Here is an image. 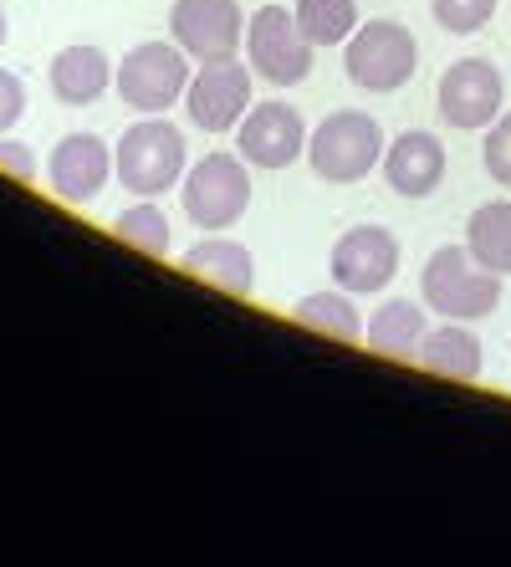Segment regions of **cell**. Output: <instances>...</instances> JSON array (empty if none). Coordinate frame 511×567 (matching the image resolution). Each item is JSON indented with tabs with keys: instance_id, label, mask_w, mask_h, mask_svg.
<instances>
[{
	"instance_id": "obj_1",
	"label": "cell",
	"mask_w": 511,
	"mask_h": 567,
	"mask_svg": "<svg viewBox=\"0 0 511 567\" xmlns=\"http://www.w3.org/2000/svg\"><path fill=\"white\" fill-rule=\"evenodd\" d=\"M184 164H190V148H184V133L174 123H164V113L133 123L129 133L113 148V169H119V185L139 199H159L170 195L174 185H184Z\"/></svg>"
},
{
	"instance_id": "obj_2",
	"label": "cell",
	"mask_w": 511,
	"mask_h": 567,
	"mask_svg": "<svg viewBox=\"0 0 511 567\" xmlns=\"http://www.w3.org/2000/svg\"><path fill=\"white\" fill-rule=\"evenodd\" d=\"M379 158H384V128L379 118H368L364 107L328 113L307 133V164L328 185H358V179L379 169Z\"/></svg>"
},
{
	"instance_id": "obj_3",
	"label": "cell",
	"mask_w": 511,
	"mask_h": 567,
	"mask_svg": "<svg viewBox=\"0 0 511 567\" xmlns=\"http://www.w3.org/2000/svg\"><path fill=\"white\" fill-rule=\"evenodd\" d=\"M420 291H425V307L450 322H481L501 307V277L497 271H486L471 251H460V246H440L430 256L420 277Z\"/></svg>"
},
{
	"instance_id": "obj_4",
	"label": "cell",
	"mask_w": 511,
	"mask_h": 567,
	"mask_svg": "<svg viewBox=\"0 0 511 567\" xmlns=\"http://www.w3.org/2000/svg\"><path fill=\"white\" fill-rule=\"evenodd\" d=\"M190 78L195 72H190V56H184L180 41H144L119 62L113 87H119V97L133 113L154 118V113H170L174 103H184Z\"/></svg>"
},
{
	"instance_id": "obj_5",
	"label": "cell",
	"mask_w": 511,
	"mask_h": 567,
	"mask_svg": "<svg viewBox=\"0 0 511 567\" xmlns=\"http://www.w3.org/2000/svg\"><path fill=\"white\" fill-rule=\"evenodd\" d=\"M343 66L364 93H399L420 72V47L399 21H364L343 41Z\"/></svg>"
},
{
	"instance_id": "obj_6",
	"label": "cell",
	"mask_w": 511,
	"mask_h": 567,
	"mask_svg": "<svg viewBox=\"0 0 511 567\" xmlns=\"http://www.w3.org/2000/svg\"><path fill=\"white\" fill-rule=\"evenodd\" d=\"M184 215L200 230H225L251 210V164L241 154H205L180 185Z\"/></svg>"
},
{
	"instance_id": "obj_7",
	"label": "cell",
	"mask_w": 511,
	"mask_h": 567,
	"mask_svg": "<svg viewBox=\"0 0 511 567\" xmlns=\"http://www.w3.org/2000/svg\"><path fill=\"white\" fill-rule=\"evenodd\" d=\"M313 41L302 37L297 11L287 6H262V11L246 21V56L251 72L272 87H297V82L313 78Z\"/></svg>"
},
{
	"instance_id": "obj_8",
	"label": "cell",
	"mask_w": 511,
	"mask_h": 567,
	"mask_svg": "<svg viewBox=\"0 0 511 567\" xmlns=\"http://www.w3.org/2000/svg\"><path fill=\"white\" fill-rule=\"evenodd\" d=\"M440 118L460 133H486L501 118V103H507V82H501V66L486 62V56H466V62L446 66L440 78Z\"/></svg>"
},
{
	"instance_id": "obj_9",
	"label": "cell",
	"mask_w": 511,
	"mask_h": 567,
	"mask_svg": "<svg viewBox=\"0 0 511 567\" xmlns=\"http://www.w3.org/2000/svg\"><path fill=\"white\" fill-rule=\"evenodd\" d=\"M246 21L236 0H174L170 31L190 62H225L246 47Z\"/></svg>"
},
{
	"instance_id": "obj_10",
	"label": "cell",
	"mask_w": 511,
	"mask_h": 567,
	"mask_svg": "<svg viewBox=\"0 0 511 567\" xmlns=\"http://www.w3.org/2000/svg\"><path fill=\"white\" fill-rule=\"evenodd\" d=\"M184 113L205 133H236L251 113V66L225 56V62H200V72L184 87Z\"/></svg>"
},
{
	"instance_id": "obj_11",
	"label": "cell",
	"mask_w": 511,
	"mask_h": 567,
	"mask_svg": "<svg viewBox=\"0 0 511 567\" xmlns=\"http://www.w3.org/2000/svg\"><path fill=\"white\" fill-rule=\"evenodd\" d=\"M236 154L251 169H287L297 164V154H307V123L292 103H256L236 128Z\"/></svg>"
},
{
	"instance_id": "obj_12",
	"label": "cell",
	"mask_w": 511,
	"mask_h": 567,
	"mask_svg": "<svg viewBox=\"0 0 511 567\" xmlns=\"http://www.w3.org/2000/svg\"><path fill=\"white\" fill-rule=\"evenodd\" d=\"M333 281L354 297H374L399 277V240L384 230V225H354L343 230L338 246H333Z\"/></svg>"
},
{
	"instance_id": "obj_13",
	"label": "cell",
	"mask_w": 511,
	"mask_h": 567,
	"mask_svg": "<svg viewBox=\"0 0 511 567\" xmlns=\"http://www.w3.org/2000/svg\"><path fill=\"white\" fill-rule=\"evenodd\" d=\"M113 148L98 138V133H67L62 144L52 148V164H47V185L62 205H92V199L108 189L113 179Z\"/></svg>"
},
{
	"instance_id": "obj_14",
	"label": "cell",
	"mask_w": 511,
	"mask_h": 567,
	"mask_svg": "<svg viewBox=\"0 0 511 567\" xmlns=\"http://www.w3.org/2000/svg\"><path fill=\"white\" fill-rule=\"evenodd\" d=\"M384 179L399 199H430L446 185V144L435 133L409 128L384 148Z\"/></svg>"
},
{
	"instance_id": "obj_15",
	"label": "cell",
	"mask_w": 511,
	"mask_h": 567,
	"mask_svg": "<svg viewBox=\"0 0 511 567\" xmlns=\"http://www.w3.org/2000/svg\"><path fill=\"white\" fill-rule=\"evenodd\" d=\"M180 266L195 281L225 291V297H251V287H256V261H251V251L241 246V240L221 236V230H211L205 240H195V246L184 251Z\"/></svg>"
},
{
	"instance_id": "obj_16",
	"label": "cell",
	"mask_w": 511,
	"mask_h": 567,
	"mask_svg": "<svg viewBox=\"0 0 511 567\" xmlns=\"http://www.w3.org/2000/svg\"><path fill=\"white\" fill-rule=\"evenodd\" d=\"M52 97L67 107H92L113 87V62L98 47H62L52 56Z\"/></svg>"
},
{
	"instance_id": "obj_17",
	"label": "cell",
	"mask_w": 511,
	"mask_h": 567,
	"mask_svg": "<svg viewBox=\"0 0 511 567\" xmlns=\"http://www.w3.org/2000/svg\"><path fill=\"white\" fill-rule=\"evenodd\" d=\"M425 332H430L425 328V307L409 302V297H394V302H384L379 312H374L364 343L379 358H394V363H420Z\"/></svg>"
},
{
	"instance_id": "obj_18",
	"label": "cell",
	"mask_w": 511,
	"mask_h": 567,
	"mask_svg": "<svg viewBox=\"0 0 511 567\" xmlns=\"http://www.w3.org/2000/svg\"><path fill=\"white\" fill-rule=\"evenodd\" d=\"M420 363L430 373H440V379L476 383V379H481V338H476L466 322H446V328L425 332Z\"/></svg>"
},
{
	"instance_id": "obj_19",
	"label": "cell",
	"mask_w": 511,
	"mask_h": 567,
	"mask_svg": "<svg viewBox=\"0 0 511 567\" xmlns=\"http://www.w3.org/2000/svg\"><path fill=\"white\" fill-rule=\"evenodd\" d=\"M466 251L497 271V277H511V199H491L481 210L471 215L466 225Z\"/></svg>"
},
{
	"instance_id": "obj_20",
	"label": "cell",
	"mask_w": 511,
	"mask_h": 567,
	"mask_svg": "<svg viewBox=\"0 0 511 567\" xmlns=\"http://www.w3.org/2000/svg\"><path fill=\"white\" fill-rule=\"evenodd\" d=\"M292 322L323 332V338H338V343H358V338H364V322H358L354 291H343V287L302 297V302L292 307Z\"/></svg>"
},
{
	"instance_id": "obj_21",
	"label": "cell",
	"mask_w": 511,
	"mask_h": 567,
	"mask_svg": "<svg viewBox=\"0 0 511 567\" xmlns=\"http://www.w3.org/2000/svg\"><path fill=\"white\" fill-rule=\"evenodd\" d=\"M297 27L313 47H343L358 31L354 0H297Z\"/></svg>"
},
{
	"instance_id": "obj_22",
	"label": "cell",
	"mask_w": 511,
	"mask_h": 567,
	"mask_svg": "<svg viewBox=\"0 0 511 567\" xmlns=\"http://www.w3.org/2000/svg\"><path fill=\"white\" fill-rule=\"evenodd\" d=\"M113 236L123 240V246H133L139 256H170V215L159 210L154 199H144V205H133V210H123L119 220H113Z\"/></svg>"
},
{
	"instance_id": "obj_23",
	"label": "cell",
	"mask_w": 511,
	"mask_h": 567,
	"mask_svg": "<svg viewBox=\"0 0 511 567\" xmlns=\"http://www.w3.org/2000/svg\"><path fill=\"white\" fill-rule=\"evenodd\" d=\"M430 11L450 37H476L497 16V0H430Z\"/></svg>"
},
{
	"instance_id": "obj_24",
	"label": "cell",
	"mask_w": 511,
	"mask_h": 567,
	"mask_svg": "<svg viewBox=\"0 0 511 567\" xmlns=\"http://www.w3.org/2000/svg\"><path fill=\"white\" fill-rule=\"evenodd\" d=\"M481 164L497 185H511V113H501L491 128H486V144H481Z\"/></svg>"
},
{
	"instance_id": "obj_25",
	"label": "cell",
	"mask_w": 511,
	"mask_h": 567,
	"mask_svg": "<svg viewBox=\"0 0 511 567\" xmlns=\"http://www.w3.org/2000/svg\"><path fill=\"white\" fill-rule=\"evenodd\" d=\"M21 113H27V87H21V78H16V72H6V66H0V138L21 123Z\"/></svg>"
},
{
	"instance_id": "obj_26",
	"label": "cell",
	"mask_w": 511,
	"mask_h": 567,
	"mask_svg": "<svg viewBox=\"0 0 511 567\" xmlns=\"http://www.w3.org/2000/svg\"><path fill=\"white\" fill-rule=\"evenodd\" d=\"M0 174H11L16 185H37V154L27 144H0Z\"/></svg>"
},
{
	"instance_id": "obj_27",
	"label": "cell",
	"mask_w": 511,
	"mask_h": 567,
	"mask_svg": "<svg viewBox=\"0 0 511 567\" xmlns=\"http://www.w3.org/2000/svg\"><path fill=\"white\" fill-rule=\"evenodd\" d=\"M0 47H6V11H0Z\"/></svg>"
}]
</instances>
